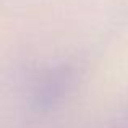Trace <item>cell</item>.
Segmentation results:
<instances>
[{"mask_svg": "<svg viewBox=\"0 0 128 128\" xmlns=\"http://www.w3.org/2000/svg\"><path fill=\"white\" fill-rule=\"evenodd\" d=\"M78 70L70 63H58L44 70L31 88V107L39 114H49L66 100L75 88Z\"/></svg>", "mask_w": 128, "mask_h": 128, "instance_id": "6da1fadb", "label": "cell"}]
</instances>
